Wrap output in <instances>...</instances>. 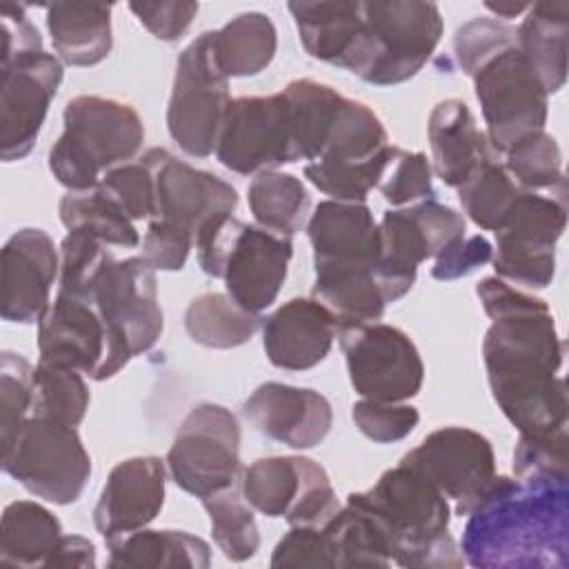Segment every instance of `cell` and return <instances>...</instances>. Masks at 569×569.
I'll use <instances>...</instances> for the list:
<instances>
[{
  "instance_id": "cell-33",
  "label": "cell",
  "mask_w": 569,
  "mask_h": 569,
  "mask_svg": "<svg viewBox=\"0 0 569 569\" xmlns=\"http://www.w3.org/2000/svg\"><path fill=\"white\" fill-rule=\"evenodd\" d=\"M333 549L336 567H389L393 562V545L385 527L360 502L347 496L333 518L322 525Z\"/></svg>"
},
{
  "instance_id": "cell-28",
  "label": "cell",
  "mask_w": 569,
  "mask_h": 569,
  "mask_svg": "<svg viewBox=\"0 0 569 569\" xmlns=\"http://www.w3.org/2000/svg\"><path fill=\"white\" fill-rule=\"evenodd\" d=\"M44 9L53 51L64 64L93 67L111 53V4L53 2Z\"/></svg>"
},
{
  "instance_id": "cell-46",
  "label": "cell",
  "mask_w": 569,
  "mask_h": 569,
  "mask_svg": "<svg viewBox=\"0 0 569 569\" xmlns=\"http://www.w3.org/2000/svg\"><path fill=\"white\" fill-rule=\"evenodd\" d=\"M111 251L102 240L87 231H67L60 244V276L58 291L73 296H89L102 264Z\"/></svg>"
},
{
  "instance_id": "cell-17",
  "label": "cell",
  "mask_w": 569,
  "mask_h": 569,
  "mask_svg": "<svg viewBox=\"0 0 569 569\" xmlns=\"http://www.w3.org/2000/svg\"><path fill=\"white\" fill-rule=\"evenodd\" d=\"M216 158L240 176L278 171L296 162L287 100L273 96H240L231 100L216 142Z\"/></svg>"
},
{
  "instance_id": "cell-6",
  "label": "cell",
  "mask_w": 569,
  "mask_h": 569,
  "mask_svg": "<svg viewBox=\"0 0 569 569\" xmlns=\"http://www.w3.org/2000/svg\"><path fill=\"white\" fill-rule=\"evenodd\" d=\"M89 298L107 329L109 353L102 380H109L131 358L149 351L162 333L164 320L158 302L156 273L142 256L124 260L109 256Z\"/></svg>"
},
{
  "instance_id": "cell-44",
  "label": "cell",
  "mask_w": 569,
  "mask_h": 569,
  "mask_svg": "<svg viewBox=\"0 0 569 569\" xmlns=\"http://www.w3.org/2000/svg\"><path fill=\"white\" fill-rule=\"evenodd\" d=\"M382 198L400 209L433 198V169L425 153L389 144L376 187Z\"/></svg>"
},
{
  "instance_id": "cell-51",
  "label": "cell",
  "mask_w": 569,
  "mask_h": 569,
  "mask_svg": "<svg viewBox=\"0 0 569 569\" xmlns=\"http://www.w3.org/2000/svg\"><path fill=\"white\" fill-rule=\"evenodd\" d=\"M271 567H336L322 527L293 525L273 547Z\"/></svg>"
},
{
  "instance_id": "cell-15",
  "label": "cell",
  "mask_w": 569,
  "mask_h": 569,
  "mask_svg": "<svg viewBox=\"0 0 569 569\" xmlns=\"http://www.w3.org/2000/svg\"><path fill=\"white\" fill-rule=\"evenodd\" d=\"M469 78L487 124L485 136L496 156L505 153L518 138L545 129L549 96L518 42L482 62Z\"/></svg>"
},
{
  "instance_id": "cell-8",
  "label": "cell",
  "mask_w": 569,
  "mask_h": 569,
  "mask_svg": "<svg viewBox=\"0 0 569 569\" xmlns=\"http://www.w3.org/2000/svg\"><path fill=\"white\" fill-rule=\"evenodd\" d=\"M2 469L29 493L71 505L89 482L91 458L76 427L29 416L13 440L2 445Z\"/></svg>"
},
{
  "instance_id": "cell-13",
  "label": "cell",
  "mask_w": 569,
  "mask_h": 569,
  "mask_svg": "<svg viewBox=\"0 0 569 569\" xmlns=\"http://www.w3.org/2000/svg\"><path fill=\"white\" fill-rule=\"evenodd\" d=\"M338 340L360 398L407 402L422 389L425 362L402 329L385 322L340 325Z\"/></svg>"
},
{
  "instance_id": "cell-4",
  "label": "cell",
  "mask_w": 569,
  "mask_h": 569,
  "mask_svg": "<svg viewBox=\"0 0 569 569\" xmlns=\"http://www.w3.org/2000/svg\"><path fill=\"white\" fill-rule=\"evenodd\" d=\"M64 131L49 149V169L69 191H87L136 158L144 140L138 111L116 98L76 96L62 111Z\"/></svg>"
},
{
  "instance_id": "cell-12",
  "label": "cell",
  "mask_w": 569,
  "mask_h": 569,
  "mask_svg": "<svg viewBox=\"0 0 569 569\" xmlns=\"http://www.w3.org/2000/svg\"><path fill=\"white\" fill-rule=\"evenodd\" d=\"M567 227V193L522 191L493 231L491 256L498 278L527 289H547L556 276V242Z\"/></svg>"
},
{
  "instance_id": "cell-10",
  "label": "cell",
  "mask_w": 569,
  "mask_h": 569,
  "mask_svg": "<svg viewBox=\"0 0 569 569\" xmlns=\"http://www.w3.org/2000/svg\"><path fill=\"white\" fill-rule=\"evenodd\" d=\"M229 104V78L218 67L211 31H204L178 56L167 107L169 136L187 156H211Z\"/></svg>"
},
{
  "instance_id": "cell-27",
  "label": "cell",
  "mask_w": 569,
  "mask_h": 569,
  "mask_svg": "<svg viewBox=\"0 0 569 569\" xmlns=\"http://www.w3.org/2000/svg\"><path fill=\"white\" fill-rule=\"evenodd\" d=\"M431 169L447 184L458 189L480 164L496 158L487 136L478 129L467 102L440 100L427 122Z\"/></svg>"
},
{
  "instance_id": "cell-7",
  "label": "cell",
  "mask_w": 569,
  "mask_h": 569,
  "mask_svg": "<svg viewBox=\"0 0 569 569\" xmlns=\"http://www.w3.org/2000/svg\"><path fill=\"white\" fill-rule=\"evenodd\" d=\"M365 51L358 78L391 87L413 78L442 38V16L433 2H362Z\"/></svg>"
},
{
  "instance_id": "cell-40",
  "label": "cell",
  "mask_w": 569,
  "mask_h": 569,
  "mask_svg": "<svg viewBox=\"0 0 569 569\" xmlns=\"http://www.w3.org/2000/svg\"><path fill=\"white\" fill-rule=\"evenodd\" d=\"M456 191L469 220L487 231H498L505 224L522 193L502 162H498V156L480 164Z\"/></svg>"
},
{
  "instance_id": "cell-29",
  "label": "cell",
  "mask_w": 569,
  "mask_h": 569,
  "mask_svg": "<svg viewBox=\"0 0 569 569\" xmlns=\"http://www.w3.org/2000/svg\"><path fill=\"white\" fill-rule=\"evenodd\" d=\"M567 36L569 2L565 0L529 4L516 29L518 49L547 96L560 91L567 80Z\"/></svg>"
},
{
  "instance_id": "cell-2",
  "label": "cell",
  "mask_w": 569,
  "mask_h": 569,
  "mask_svg": "<svg viewBox=\"0 0 569 569\" xmlns=\"http://www.w3.org/2000/svg\"><path fill=\"white\" fill-rule=\"evenodd\" d=\"M569 476H496L467 513L462 558L478 569L569 567Z\"/></svg>"
},
{
  "instance_id": "cell-57",
  "label": "cell",
  "mask_w": 569,
  "mask_h": 569,
  "mask_svg": "<svg viewBox=\"0 0 569 569\" xmlns=\"http://www.w3.org/2000/svg\"><path fill=\"white\" fill-rule=\"evenodd\" d=\"M485 7L493 13L496 20L502 18V22L511 20L529 9V4H525V2H485Z\"/></svg>"
},
{
  "instance_id": "cell-9",
  "label": "cell",
  "mask_w": 569,
  "mask_h": 569,
  "mask_svg": "<svg viewBox=\"0 0 569 569\" xmlns=\"http://www.w3.org/2000/svg\"><path fill=\"white\" fill-rule=\"evenodd\" d=\"M164 462L171 480L200 500L236 489L242 480L238 418L216 402L196 405L180 422Z\"/></svg>"
},
{
  "instance_id": "cell-21",
  "label": "cell",
  "mask_w": 569,
  "mask_h": 569,
  "mask_svg": "<svg viewBox=\"0 0 569 569\" xmlns=\"http://www.w3.org/2000/svg\"><path fill=\"white\" fill-rule=\"evenodd\" d=\"M60 276V251L36 227L18 229L2 247V305L7 322L33 325L51 302Z\"/></svg>"
},
{
  "instance_id": "cell-23",
  "label": "cell",
  "mask_w": 569,
  "mask_h": 569,
  "mask_svg": "<svg viewBox=\"0 0 569 569\" xmlns=\"http://www.w3.org/2000/svg\"><path fill=\"white\" fill-rule=\"evenodd\" d=\"M167 469L158 456H133L118 462L93 507V527L109 540L144 529L164 505Z\"/></svg>"
},
{
  "instance_id": "cell-56",
  "label": "cell",
  "mask_w": 569,
  "mask_h": 569,
  "mask_svg": "<svg viewBox=\"0 0 569 569\" xmlns=\"http://www.w3.org/2000/svg\"><path fill=\"white\" fill-rule=\"evenodd\" d=\"M47 567L56 569H67V567H78V569H93L96 567V545L76 533H64L62 540L58 542L56 551L47 560Z\"/></svg>"
},
{
  "instance_id": "cell-54",
  "label": "cell",
  "mask_w": 569,
  "mask_h": 569,
  "mask_svg": "<svg viewBox=\"0 0 569 569\" xmlns=\"http://www.w3.org/2000/svg\"><path fill=\"white\" fill-rule=\"evenodd\" d=\"M131 13L140 24L162 42L180 40L198 16V2H129Z\"/></svg>"
},
{
  "instance_id": "cell-42",
  "label": "cell",
  "mask_w": 569,
  "mask_h": 569,
  "mask_svg": "<svg viewBox=\"0 0 569 569\" xmlns=\"http://www.w3.org/2000/svg\"><path fill=\"white\" fill-rule=\"evenodd\" d=\"M89 387L78 369L40 362L33 369L31 416L78 427L89 409Z\"/></svg>"
},
{
  "instance_id": "cell-20",
  "label": "cell",
  "mask_w": 569,
  "mask_h": 569,
  "mask_svg": "<svg viewBox=\"0 0 569 569\" xmlns=\"http://www.w3.org/2000/svg\"><path fill=\"white\" fill-rule=\"evenodd\" d=\"M38 353L40 362L71 367L102 380L109 340L89 296L56 291L38 320Z\"/></svg>"
},
{
  "instance_id": "cell-22",
  "label": "cell",
  "mask_w": 569,
  "mask_h": 569,
  "mask_svg": "<svg viewBox=\"0 0 569 569\" xmlns=\"http://www.w3.org/2000/svg\"><path fill=\"white\" fill-rule=\"evenodd\" d=\"M244 420L269 440L291 449H313L331 431V402L316 389L262 382L242 405Z\"/></svg>"
},
{
  "instance_id": "cell-30",
  "label": "cell",
  "mask_w": 569,
  "mask_h": 569,
  "mask_svg": "<svg viewBox=\"0 0 569 569\" xmlns=\"http://www.w3.org/2000/svg\"><path fill=\"white\" fill-rule=\"evenodd\" d=\"M107 545V567H153V569H207L211 565V547L189 533L178 529H138L127 536L109 538Z\"/></svg>"
},
{
  "instance_id": "cell-55",
  "label": "cell",
  "mask_w": 569,
  "mask_h": 569,
  "mask_svg": "<svg viewBox=\"0 0 569 569\" xmlns=\"http://www.w3.org/2000/svg\"><path fill=\"white\" fill-rule=\"evenodd\" d=\"M493 256V247L491 242L480 236H460L453 242H449L436 258H433V267H431V278L436 280H456V278H465L473 271H478L480 267H485L487 262H491Z\"/></svg>"
},
{
  "instance_id": "cell-3",
  "label": "cell",
  "mask_w": 569,
  "mask_h": 569,
  "mask_svg": "<svg viewBox=\"0 0 569 569\" xmlns=\"http://www.w3.org/2000/svg\"><path fill=\"white\" fill-rule=\"evenodd\" d=\"M385 527L393 545V565L458 569L462 551L449 533L451 505L411 462L400 460L367 491L349 493Z\"/></svg>"
},
{
  "instance_id": "cell-31",
  "label": "cell",
  "mask_w": 569,
  "mask_h": 569,
  "mask_svg": "<svg viewBox=\"0 0 569 569\" xmlns=\"http://www.w3.org/2000/svg\"><path fill=\"white\" fill-rule=\"evenodd\" d=\"M62 536L60 520L40 502H9L0 525V562L9 567H47Z\"/></svg>"
},
{
  "instance_id": "cell-53",
  "label": "cell",
  "mask_w": 569,
  "mask_h": 569,
  "mask_svg": "<svg viewBox=\"0 0 569 569\" xmlns=\"http://www.w3.org/2000/svg\"><path fill=\"white\" fill-rule=\"evenodd\" d=\"M516 478L567 476V433L551 438H518L513 449Z\"/></svg>"
},
{
  "instance_id": "cell-24",
  "label": "cell",
  "mask_w": 569,
  "mask_h": 569,
  "mask_svg": "<svg viewBox=\"0 0 569 569\" xmlns=\"http://www.w3.org/2000/svg\"><path fill=\"white\" fill-rule=\"evenodd\" d=\"M307 236L316 276L378 264V222L365 202H318L307 220Z\"/></svg>"
},
{
  "instance_id": "cell-50",
  "label": "cell",
  "mask_w": 569,
  "mask_h": 569,
  "mask_svg": "<svg viewBox=\"0 0 569 569\" xmlns=\"http://www.w3.org/2000/svg\"><path fill=\"white\" fill-rule=\"evenodd\" d=\"M351 420L362 436L373 442L389 445L407 438L420 422L416 407L407 402H382L360 398L351 407Z\"/></svg>"
},
{
  "instance_id": "cell-5",
  "label": "cell",
  "mask_w": 569,
  "mask_h": 569,
  "mask_svg": "<svg viewBox=\"0 0 569 569\" xmlns=\"http://www.w3.org/2000/svg\"><path fill=\"white\" fill-rule=\"evenodd\" d=\"M193 247L200 269L222 278L227 293L258 316L276 302L293 256L289 236L247 224L233 213L209 220L196 233Z\"/></svg>"
},
{
  "instance_id": "cell-35",
  "label": "cell",
  "mask_w": 569,
  "mask_h": 569,
  "mask_svg": "<svg viewBox=\"0 0 569 569\" xmlns=\"http://www.w3.org/2000/svg\"><path fill=\"white\" fill-rule=\"evenodd\" d=\"M389 144L391 142L380 118L365 102L342 98L322 153L313 162L367 164L378 160Z\"/></svg>"
},
{
  "instance_id": "cell-37",
  "label": "cell",
  "mask_w": 569,
  "mask_h": 569,
  "mask_svg": "<svg viewBox=\"0 0 569 569\" xmlns=\"http://www.w3.org/2000/svg\"><path fill=\"white\" fill-rule=\"evenodd\" d=\"M247 202L258 227L280 236H289V238L298 233L311 216L309 191L305 189L302 180L296 178L293 173H282V171L258 173L249 182Z\"/></svg>"
},
{
  "instance_id": "cell-48",
  "label": "cell",
  "mask_w": 569,
  "mask_h": 569,
  "mask_svg": "<svg viewBox=\"0 0 569 569\" xmlns=\"http://www.w3.org/2000/svg\"><path fill=\"white\" fill-rule=\"evenodd\" d=\"M516 44V27L496 18H471L453 33V53L462 73L471 76L482 62Z\"/></svg>"
},
{
  "instance_id": "cell-41",
  "label": "cell",
  "mask_w": 569,
  "mask_h": 569,
  "mask_svg": "<svg viewBox=\"0 0 569 569\" xmlns=\"http://www.w3.org/2000/svg\"><path fill=\"white\" fill-rule=\"evenodd\" d=\"M502 156V167L522 191L567 193L560 147L545 129L518 138Z\"/></svg>"
},
{
  "instance_id": "cell-49",
  "label": "cell",
  "mask_w": 569,
  "mask_h": 569,
  "mask_svg": "<svg viewBox=\"0 0 569 569\" xmlns=\"http://www.w3.org/2000/svg\"><path fill=\"white\" fill-rule=\"evenodd\" d=\"M98 187L124 211L129 220H151L156 200L153 176L142 160L107 171Z\"/></svg>"
},
{
  "instance_id": "cell-52",
  "label": "cell",
  "mask_w": 569,
  "mask_h": 569,
  "mask_svg": "<svg viewBox=\"0 0 569 569\" xmlns=\"http://www.w3.org/2000/svg\"><path fill=\"white\" fill-rule=\"evenodd\" d=\"M193 249V236L171 222L149 220L142 236V258L153 271H180Z\"/></svg>"
},
{
  "instance_id": "cell-16",
  "label": "cell",
  "mask_w": 569,
  "mask_h": 569,
  "mask_svg": "<svg viewBox=\"0 0 569 569\" xmlns=\"http://www.w3.org/2000/svg\"><path fill=\"white\" fill-rule=\"evenodd\" d=\"M0 73V156L13 162L31 153L64 71L62 60L40 47L2 53Z\"/></svg>"
},
{
  "instance_id": "cell-38",
  "label": "cell",
  "mask_w": 569,
  "mask_h": 569,
  "mask_svg": "<svg viewBox=\"0 0 569 569\" xmlns=\"http://www.w3.org/2000/svg\"><path fill=\"white\" fill-rule=\"evenodd\" d=\"M311 296L333 313L338 327L378 322L387 309L376 269L318 273Z\"/></svg>"
},
{
  "instance_id": "cell-19",
  "label": "cell",
  "mask_w": 569,
  "mask_h": 569,
  "mask_svg": "<svg viewBox=\"0 0 569 569\" xmlns=\"http://www.w3.org/2000/svg\"><path fill=\"white\" fill-rule=\"evenodd\" d=\"M153 176V216L151 220L171 222L193 236L213 218L233 213L238 191L222 178L196 169L162 147L149 149L140 158Z\"/></svg>"
},
{
  "instance_id": "cell-47",
  "label": "cell",
  "mask_w": 569,
  "mask_h": 569,
  "mask_svg": "<svg viewBox=\"0 0 569 569\" xmlns=\"http://www.w3.org/2000/svg\"><path fill=\"white\" fill-rule=\"evenodd\" d=\"M385 158H387V151L378 160L367 162V164L307 162L305 164V178L316 189L331 196V200L365 202L367 196L378 187Z\"/></svg>"
},
{
  "instance_id": "cell-14",
  "label": "cell",
  "mask_w": 569,
  "mask_h": 569,
  "mask_svg": "<svg viewBox=\"0 0 569 569\" xmlns=\"http://www.w3.org/2000/svg\"><path fill=\"white\" fill-rule=\"evenodd\" d=\"M247 505L269 518H284L291 527H322L340 509L327 469L305 456L258 458L240 480Z\"/></svg>"
},
{
  "instance_id": "cell-45",
  "label": "cell",
  "mask_w": 569,
  "mask_h": 569,
  "mask_svg": "<svg viewBox=\"0 0 569 569\" xmlns=\"http://www.w3.org/2000/svg\"><path fill=\"white\" fill-rule=\"evenodd\" d=\"M33 369L31 362L16 351L0 353V413H2V445L11 442L33 405Z\"/></svg>"
},
{
  "instance_id": "cell-34",
  "label": "cell",
  "mask_w": 569,
  "mask_h": 569,
  "mask_svg": "<svg viewBox=\"0 0 569 569\" xmlns=\"http://www.w3.org/2000/svg\"><path fill=\"white\" fill-rule=\"evenodd\" d=\"M282 96L289 107L296 158L309 162L318 160L345 96L331 84L311 78L291 80L282 89Z\"/></svg>"
},
{
  "instance_id": "cell-18",
  "label": "cell",
  "mask_w": 569,
  "mask_h": 569,
  "mask_svg": "<svg viewBox=\"0 0 569 569\" xmlns=\"http://www.w3.org/2000/svg\"><path fill=\"white\" fill-rule=\"evenodd\" d=\"M402 460L420 469L453 502L456 516H467L498 476L491 442L482 433L456 425L431 431Z\"/></svg>"
},
{
  "instance_id": "cell-1",
  "label": "cell",
  "mask_w": 569,
  "mask_h": 569,
  "mask_svg": "<svg viewBox=\"0 0 569 569\" xmlns=\"http://www.w3.org/2000/svg\"><path fill=\"white\" fill-rule=\"evenodd\" d=\"M476 296L491 318L482 362L498 409L522 438L567 433V389L558 376L565 345L547 302L498 276L482 278Z\"/></svg>"
},
{
  "instance_id": "cell-26",
  "label": "cell",
  "mask_w": 569,
  "mask_h": 569,
  "mask_svg": "<svg viewBox=\"0 0 569 569\" xmlns=\"http://www.w3.org/2000/svg\"><path fill=\"white\" fill-rule=\"evenodd\" d=\"M287 7L305 51L356 76L365 51L362 2H289Z\"/></svg>"
},
{
  "instance_id": "cell-43",
  "label": "cell",
  "mask_w": 569,
  "mask_h": 569,
  "mask_svg": "<svg viewBox=\"0 0 569 569\" xmlns=\"http://www.w3.org/2000/svg\"><path fill=\"white\" fill-rule=\"evenodd\" d=\"M209 516L213 542L231 562H244L260 549V531L256 516L244 498H238V487L202 500Z\"/></svg>"
},
{
  "instance_id": "cell-32",
  "label": "cell",
  "mask_w": 569,
  "mask_h": 569,
  "mask_svg": "<svg viewBox=\"0 0 569 569\" xmlns=\"http://www.w3.org/2000/svg\"><path fill=\"white\" fill-rule=\"evenodd\" d=\"M218 67L227 78H249L264 71L278 49L273 20L262 11H244L211 31Z\"/></svg>"
},
{
  "instance_id": "cell-39",
  "label": "cell",
  "mask_w": 569,
  "mask_h": 569,
  "mask_svg": "<svg viewBox=\"0 0 569 569\" xmlns=\"http://www.w3.org/2000/svg\"><path fill=\"white\" fill-rule=\"evenodd\" d=\"M60 222L67 231H87L102 240L107 247L133 249L140 244L138 229L124 211L102 193L100 187L87 191H67L58 204Z\"/></svg>"
},
{
  "instance_id": "cell-25",
  "label": "cell",
  "mask_w": 569,
  "mask_h": 569,
  "mask_svg": "<svg viewBox=\"0 0 569 569\" xmlns=\"http://www.w3.org/2000/svg\"><path fill=\"white\" fill-rule=\"evenodd\" d=\"M336 338L338 320L313 296L291 298L262 320L264 356L284 371L313 369L329 356Z\"/></svg>"
},
{
  "instance_id": "cell-11",
  "label": "cell",
  "mask_w": 569,
  "mask_h": 569,
  "mask_svg": "<svg viewBox=\"0 0 569 569\" xmlns=\"http://www.w3.org/2000/svg\"><path fill=\"white\" fill-rule=\"evenodd\" d=\"M465 216L431 200L385 211L378 222L376 278L387 305L400 300L416 282L418 267L465 236Z\"/></svg>"
},
{
  "instance_id": "cell-36",
  "label": "cell",
  "mask_w": 569,
  "mask_h": 569,
  "mask_svg": "<svg viewBox=\"0 0 569 569\" xmlns=\"http://www.w3.org/2000/svg\"><path fill=\"white\" fill-rule=\"evenodd\" d=\"M260 316L242 309L229 293H200L184 311L187 336L207 349H233L251 340Z\"/></svg>"
}]
</instances>
